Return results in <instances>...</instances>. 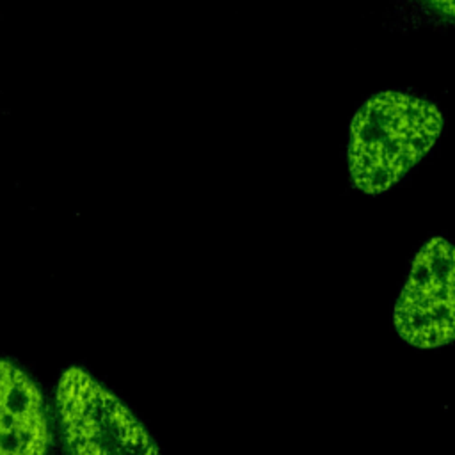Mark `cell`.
Returning a JSON list of instances; mask_svg holds the SVG:
<instances>
[{"mask_svg":"<svg viewBox=\"0 0 455 455\" xmlns=\"http://www.w3.org/2000/svg\"><path fill=\"white\" fill-rule=\"evenodd\" d=\"M44 400L34 380L0 361V455H37L50 446Z\"/></svg>","mask_w":455,"mask_h":455,"instance_id":"277c9868","label":"cell"},{"mask_svg":"<svg viewBox=\"0 0 455 455\" xmlns=\"http://www.w3.org/2000/svg\"><path fill=\"white\" fill-rule=\"evenodd\" d=\"M441 128V112L423 98L398 91L371 96L350 124L352 183L366 194L387 190L434 146Z\"/></svg>","mask_w":455,"mask_h":455,"instance_id":"6da1fadb","label":"cell"},{"mask_svg":"<svg viewBox=\"0 0 455 455\" xmlns=\"http://www.w3.org/2000/svg\"><path fill=\"white\" fill-rule=\"evenodd\" d=\"M427 4L439 14L455 20V0H427Z\"/></svg>","mask_w":455,"mask_h":455,"instance_id":"5b68a950","label":"cell"},{"mask_svg":"<svg viewBox=\"0 0 455 455\" xmlns=\"http://www.w3.org/2000/svg\"><path fill=\"white\" fill-rule=\"evenodd\" d=\"M57 409L66 448L73 453H158L128 407L82 368L62 373Z\"/></svg>","mask_w":455,"mask_h":455,"instance_id":"7a4b0ae2","label":"cell"},{"mask_svg":"<svg viewBox=\"0 0 455 455\" xmlns=\"http://www.w3.org/2000/svg\"><path fill=\"white\" fill-rule=\"evenodd\" d=\"M393 322L402 339L418 348L455 339V245L434 236L418 251Z\"/></svg>","mask_w":455,"mask_h":455,"instance_id":"3957f363","label":"cell"}]
</instances>
